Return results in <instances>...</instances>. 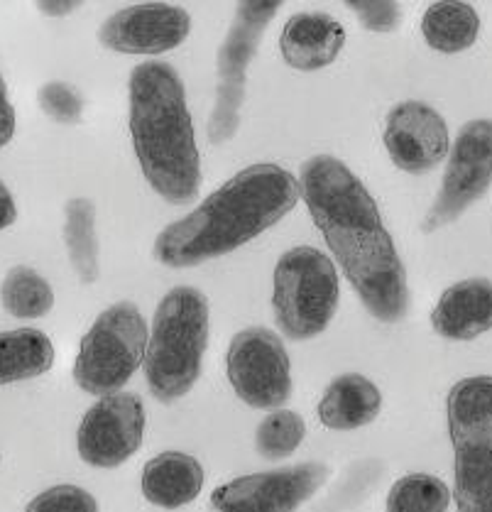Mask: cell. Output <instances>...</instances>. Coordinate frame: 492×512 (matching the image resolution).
Listing matches in <instances>:
<instances>
[{"instance_id":"obj_1","label":"cell","mask_w":492,"mask_h":512,"mask_svg":"<svg viewBox=\"0 0 492 512\" xmlns=\"http://www.w3.org/2000/svg\"><path fill=\"white\" fill-rule=\"evenodd\" d=\"M299 192L365 309L385 324L404 319L407 272L365 184L336 157L316 155L299 170Z\"/></svg>"},{"instance_id":"obj_2","label":"cell","mask_w":492,"mask_h":512,"mask_svg":"<svg viewBox=\"0 0 492 512\" xmlns=\"http://www.w3.org/2000/svg\"><path fill=\"white\" fill-rule=\"evenodd\" d=\"M299 196V179L280 165L245 167L189 216L164 228L155 241L157 263L182 270L233 253L280 223Z\"/></svg>"},{"instance_id":"obj_3","label":"cell","mask_w":492,"mask_h":512,"mask_svg":"<svg viewBox=\"0 0 492 512\" xmlns=\"http://www.w3.org/2000/svg\"><path fill=\"white\" fill-rule=\"evenodd\" d=\"M130 135L147 184L174 206L201 187V160L182 76L167 62H142L128 79Z\"/></svg>"},{"instance_id":"obj_4","label":"cell","mask_w":492,"mask_h":512,"mask_svg":"<svg viewBox=\"0 0 492 512\" xmlns=\"http://www.w3.org/2000/svg\"><path fill=\"white\" fill-rule=\"evenodd\" d=\"M209 346V299L196 287H174L152 319L142 368L160 402H174L194 388Z\"/></svg>"},{"instance_id":"obj_5","label":"cell","mask_w":492,"mask_h":512,"mask_svg":"<svg viewBox=\"0 0 492 512\" xmlns=\"http://www.w3.org/2000/svg\"><path fill=\"white\" fill-rule=\"evenodd\" d=\"M458 512H492V375H475L448 392Z\"/></svg>"},{"instance_id":"obj_6","label":"cell","mask_w":492,"mask_h":512,"mask_svg":"<svg viewBox=\"0 0 492 512\" xmlns=\"http://www.w3.org/2000/svg\"><path fill=\"white\" fill-rule=\"evenodd\" d=\"M338 297V272L326 253L297 245L277 260L272 309L289 341H309L324 334L338 309Z\"/></svg>"},{"instance_id":"obj_7","label":"cell","mask_w":492,"mask_h":512,"mask_svg":"<svg viewBox=\"0 0 492 512\" xmlns=\"http://www.w3.org/2000/svg\"><path fill=\"white\" fill-rule=\"evenodd\" d=\"M147 321L133 302L111 304L81 339L74 380L89 395H113L142 366L147 351Z\"/></svg>"},{"instance_id":"obj_8","label":"cell","mask_w":492,"mask_h":512,"mask_svg":"<svg viewBox=\"0 0 492 512\" xmlns=\"http://www.w3.org/2000/svg\"><path fill=\"white\" fill-rule=\"evenodd\" d=\"M287 0H238L233 25L216 57V103L209 121V140L221 145L231 140L240 125V108L245 101V79L255 59L262 35Z\"/></svg>"},{"instance_id":"obj_9","label":"cell","mask_w":492,"mask_h":512,"mask_svg":"<svg viewBox=\"0 0 492 512\" xmlns=\"http://www.w3.org/2000/svg\"><path fill=\"white\" fill-rule=\"evenodd\" d=\"M226 373L235 395L255 410H277L292 395V366L275 331L250 326L228 346Z\"/></svg>"},{"instance_id":"obj_10","label":"cell","mask_w":492,"mask_h":512,"mask_svg":"<svg viewBox=\"0 0 492 512\" xmlns=\"http://www.w3.org/2000/svg\"><path fill=\"white\" fill-rule=\"evenodd\" d=\"M492 184V121L475 118L458 130V138L448 150V165L439 196L429 209L422 228L434 233L448 226L488 194Z\"/></svg>"},{"instance_id":"obj_11","label":"cell","mask_w":492,"mask_h":512,"mask_svg":"<svg viewBox=\"0 0 492 512\" xmlns=\"http://www.w3.org/2000/svg\"><path fill=\"white\" fill-rule=\"evenodd\" d=\"M328 478L324 464H297L277 471L253 473L218 486L211 495L216 512H294Z\"/></svg>"},{"instance_id":"obj_12","label":"cell","mask_w":492,"mask_h":512,"mask_svg":"<svg viewBox=\"0 0 492 512\" xmlns=\"http://www.w3.org/2000/svg\"><path fill=\"white\" fill-rule=\"evenodd\" d=\"M145 434V405L133 392H113L98 400L81 419L76 446L86 464L116 468L140 449Z\"/></svg>"},{"instance_id":"obj_13","label":"cell","mask_w":492,"mask_h":512,"mask_svg":"<svg viewBox=\"0 0 492 512\" xmlns=\"http://www.w3.org/2000/svg\"><path fill=\"white\" fill-rule=\"evenodd\" d=\"M191 32L184 8L169 3H140L118 10L98 27V42L118 54H164L177 49Z\"/></svg>"},{"instance_id":"obj_14","label":"cell","mask_w":492,"mask_h":512,"mask_svg":"<svg viewBox=\"0 0 492 512\" xmlns=\"http://www.w3.org/2000/svg\"><path fill=\"white\" fill-rule=\"evenodd\" d=\"M387 155L402 172L426 174L448 155V128L439 111L422 101H402L385 123Z\"/></svg>"},{"instance_id":"obj_15","label":"cell","mask_w":492,"mask_h":512,"mask_svg":"<svg viewBox=\"0 0 492 512\" xmlns=\"http://www.w3.org/2000/svg\"><path fill=\"white\" fill-rule=\"evenodd\" d=\"M346 45V30L326 13H297L280 35V52L287 67L297 72H319L331 67Z\"/></svg>"},{"instance_id":"obj_16","label":"cell","mask_w":492,"mask_h":512,"mask_svg":"<svg viewBox=\"0 0 492 512\" xmlns=\"http://www.w3.org/2000/svg\"><path fill=\"white\" fill-rule=\"evenodd\" d=\"M431 326L448 341H473L492 329V282L470 277L441 294Z\"/></svg>"},{"instance_id":"obj_17","label":"cell","mask_w":492,"mask_h":512,"mask_svg":"<svg viewBox=\"0 0 492 512\" xmlns=\"http://www.w3.org/2000/svg\"><path fill=\"white\" fill-rule=\"evenodd\" d=\"M204 488V468L194 456L182 451H164L145 464L142 493L152 505L177 510L199 498Z\"/></svg>"},{"instance_id":"obj_18","label":"cell","mask_w":492,"mask_h":512,"mask_svg":"<svg viewBox=\"0 0 492 512\" xmlns=\"http://www.w3.org/2000/svg\"><path fill=\"white\" fill-rule=\"evenodd\" d=\"M382 395L365 375L346 373L331 380L319 402V417L328 429L351 432L365 427L380 415Z\"/></svg>"},{"instance_id":"obj_19","label":"cell","mask_w":492,"mask_h":512,"mask_svg":"<svg viewBox=\"0 0 492 512\" xmlns=\"http://www.w3.org/2000/svg\"><path fill=\"white\" fill-rule=\"evenodd\" d=\"M426 45L441 54L466 52L480 35V18L463 0H439L422 18Z\"/></svg>"},{"instance_id":"obj_20","label":"cell","mask_w":492,"mask_h":512,"mask_svg":"<svg viewBox=\"0 0 492 512\" xmlns=\"http://www.w3.org/2000/svg\"><path fill=\"white\" fill-rule=\"evenodd\" d=\"M54 363V346L37 329L0 331V385L20 383L47 373Z\"/></svg>"},{"instance_id":"obj_21","label":"cell","mask_w":492,"mask_h":512,"mask_svg":"<svg viewBox=\"0 0 492 512\" xmlns=\"http://www.w3.org/2000/svg\"><path fill=\"white\" fill-rule=\"evenodd\" d=\"M64 243L71 265L84 285L98 280V236H96V206L94 201L71 199L64 206Z\"/></svg>"},{"instance_id":"obj_22","label":"cell","mask_w":492,"mask_h":512,"mask_svg":"<svg viewBox=\"0 0 492 512\" xmlns=\"http://www.w3.org/2000/svg\"><path fill=\"white\" fill-rule=\"evenodd\" d=\"M3 309L15 319H40L54 307L52 285L37 270L18 265L8 270L0 285Z\"/></svg>"},{"instance_id":"obj_23","label":"cell","mask_w":492,"mask_h":512,"mask_svg":"<svg viewBox=\"0 0 492 512\" xmlns=\"http://www.w3.org/2000/svg\"><path fill=\"white\" fill-rule=\"evenodd\" d=\"M451 490L441 478L429 473H412L392 486L387 495V512H446Z\"/></svg>"},{"instance_id":"obj_24","label":"cell","mask_w":492,"mask_h":512,"mask_svg":"<svg viewBox=\"0 0 492 512\" xmlns=\"http://www.w3.org/2000/svg\"><path fill=\"white\" fill-rule=\"evenodd\" d=\"M306 437L304 419L292 410H275L258 424L255 446L262 459L280 461L292 456Z\"/></svg>"},{"instance_id":"obj_25","label":"cell","mask_w":492,"mask_h":512,"mask_svg":"<svg viewBox=\"0 0 492 512\" xmlns=\"http://www.w3.org/2000/svg\"><path fill=\"white\" fill-rule=\"evenodd\" d=\"M37 103H40L42 113L52 121L62 125H74L81 121L84 113V98L71 84L64 81H47L40 91H37Z\"/></svg>"},{"instance_id":"obj_26","label":"cell","mask_w":492,"mask_h":512,"mask_svg":"<svg viewBox=\"0 0 492 512\" xmlns=\"http://www.w3.org/2000/svg\"><path fill=\"white\" fill-rule=\"evenodd\" d=\"M25 512H98V503L79 486H54L32 498Z\"/></svg>"},{"instance_id":"obj_27","label":"cell","mask_w":492,"mask_h":512,"mask_svg":"<svg viewBox=\"0 0 492 512\" xmlns=\"http://www.w3.org/2000/svg\"><path fill=\"white\" fill-rule=\"evenodd\" d=\"M343 3L353 10L365 30L380 32V35L397 30L399 15H402L397 0H343Z\"/></svg>"},{"instance_id":"obj_28","label":"cell","mask_w":492,"mask_h":512,"mask_svg":"<svg viewBox=\"0 0 492 512\" xmlns=\"http://www.w3.org/2000/svg\"><path fill=\"white\" fill-rule=\"evenodd\" d=\"M15 135V111L13 103L8 98V89H5V81L0 76V147H5L13 140Z\"/></svg>"},{"instance_id":"obj_29","label":"cell","mask_w":492,"mask_h":512,"mask_svg":"<svg viewBox=\"0 0 492 512\" xmlns=\"http://www.w3.org/2000/svg\"><path fill=\"white\" fill-rule=\"evenodd\" d=\"M84 3L86 0H37V10L47 18H67Z\"/></svg>"},{"instance_id":"obj_30","label":"cell","mask_w":492,"mask_h":512,"mask_svg":"<svg viewBox=\"0 0 492 512\" xmlns=\"http://www.w3.org/2000/svg\"><path fill=\"white\" fill-rule=\"evenodd\" d=\"M15 219H18L15 199H13V194H10V189L3 184V179H0V231L8 226H13Z\"/></svg>"}]
</instances>
